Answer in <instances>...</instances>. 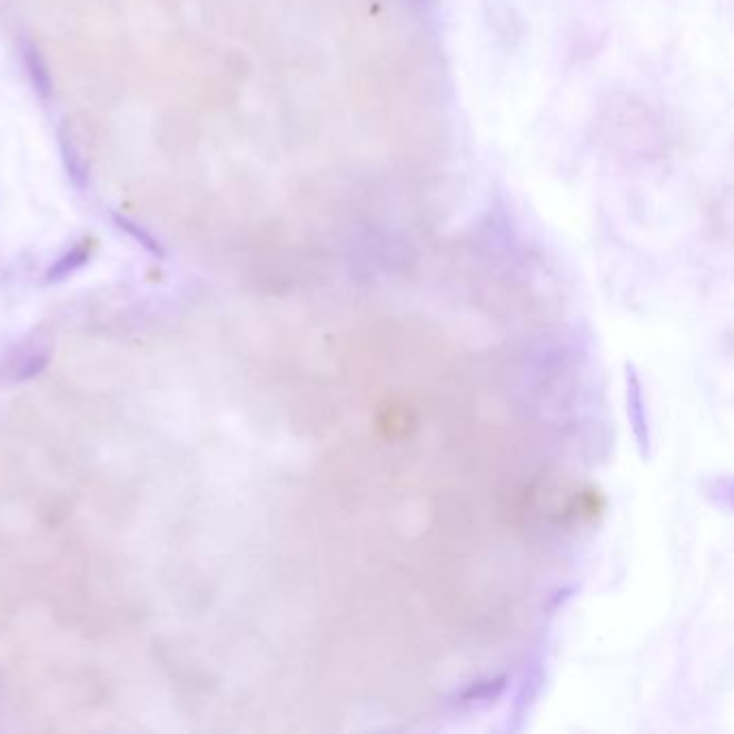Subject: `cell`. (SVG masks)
<instances>
[{"instance_id":"5b68a950","label":"cell","mask_w":734,"mask_h":734,"mask_svg":"<svg viewBox=\"0 0 734 734\" xmlns=\"http://www.w3.org/2000/svg\"><path fill=\"white\" fill-rule=\"evenodd\" d=\"M50 365V354L46 349H34L31 354H27L11 373L13 381H31L34 377H39L46 368Z\"/></svg>"},{"instance_id":"277c9868","label":"cell","mask_w":734,"mask_h":734,"mask_svg":"<svg viewBox=\"0 0 734 734\" xmlns=\"http://www.w3.org/2000/svg\"><path fill=\"white\" fill-rule=\"evenodd\" d=\"M89 261H91V248L87 244H76L46 269V282L59 285L67 278H71L76 271H80Z\"/></svg>"},{"instance_id":"6da1fadb","label":"cell","mask_w":734,"mask_h":734,"mask_svg":"<svg viewBox=\"0 0 734 734\" xmlns=\"http://www.w3.org/2000/svg\"><path fill=\"white\" fill-rule=\"evenodd\" d=\"M57 142H59L61 165L66 168L69 184L78 192H87L89 190V184H91V168L87 165V158H85L80 145L76 142V138L71 136V130L67 128V123L59 126V130H57Z\"/></svg>"},{"instance_id":"7a4b0ae2","label":"cell","mask_w":734,"mask_h":734,"mask_svg":"<svg viewBox=\"0 0 734 734\" xmlns=\"http://www.w3.org/2000/svg\"><path fill=\"white\" fill-rule=\"evenodd\" d=\"M20 57H22V66L27 69L34 96L43 103H48L54 96V80H52V71H50V66H48L41 48L33 41H24L20 48Z\"/></svg>"},{"instance_id":"3957f363","label":"cell","mask_w":734,"mask_h":734,"mask_svg":"<svg viewBox=\"0 0 734 734\" xmlns=\"http://www.w3.org/2000/svg\"><path fill=\"white\" fill-rule=\"evenodd\" d=\"M110 218H112L115 227H117L121 234L128 235L132 241H136L147 255H151L153 259H160V261L167 259V248H165V244H162L156 235L151 234L149 229H145L140 222H136L130 216L117 214V211H112Z\"/></svg>"}]
</instances>
